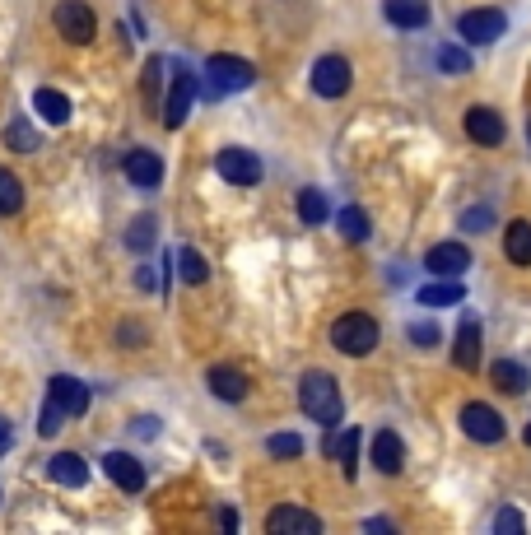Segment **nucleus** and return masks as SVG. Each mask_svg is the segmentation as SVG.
<instances>
[{
	"mask_svg": "<svg viewBox=\"0 0 531 535\" xmlns=\"http://www.w3.org/2000/svg\"><path fill=\"white\" fill-rule=\"evenodd\" d=\"M299 405H303V415L313 419V424L322 428H341L345 419V401H341V387H336V377L331 373H303L299 382Z\"/></svg>",
	"mask_w": 531,
	"mask_h": 535,
	"instance_id": "1",
	"label": "nucleus"
},
{
	"mask_svg": "<svg viewBox=\"0 0 531 535\" xmlns=\"http://www.w3.org/2000/svg\"><path fill=\"white\" fill-rule=\"evenodd\" d=\"M331 345L350 354V359H364V354L378 349V321L368 312H345V317L331 321Z\"/></svg>",
	"mask_w": 531,
	"mask_h": 535,
	"instance_id": "2",
	"label": "nucleus"
},
{
	"mask_svg": "<svg viewBox=\"0 0 531 535\" xmlns=\"http://www.w3.org/2000/svg\"><path fill=\"white\" fill-rule=\"evenodd\" d=\"M252 80H257V70L247 66V61H238V56H210L205 61V94L210 98H224V94H243V89H252Z\"/></svg>",
	"mask_w": 531,
	"mask_h": 535,
	"instance_id": "3",
	"label": "nucleus"
},
{
	"mask_svg": "<svg viewBox=\"0 0 531 535\" xmlns=\"http://www.w3.org/2000/svg\"><path fill=\"white\" fill-rule=\"evenodd\" d=\"M308 84H313V94L317 98H345L350 94V84H354V70L345 56L327 52L322 61L313 66V75H308Z\"/></svg>",
	"mask_w": 531,
	"mask_h": 535,
	"instance_id": "4",
	"label": "nucleus"
},
{
	"mask_svg": "<svg viewBox=\"0 0 531 535\" xmlns=\"http://www.w3.org/2000/svg\"><path fill=\"white\" fill-rule=\"evenodd\" d=\"M457 424H462V433L471 442H504V415L494 410V405H485V401H471V405H462V415H457Z\"/></svg>",
	"mask_w": 531,
	"mask_h": 535,
	"instance_id": "5",
	"label": "nucleus"
},
{
	"mask_svg": "<svg viewBox=\"0 0 531 535\" xmlns=\"http://www.w3.org/2000/svg\"><path fill=\"white\" fill-rule=\"evenodd\" d=\"M508 28V19H504V10H466V14H457V38L462 42H471V47H485V42H494L499 33Z\"/></svg>",
	"mask_w": 531,
	"mask_h": 535,
	"instance_id": "6",
	"label": "nucleus"
},
{
	"mask_svg": "<svg viewBox=\"0 0 531 535\" xmlns=\"http://www.w3.org/2000/svg\"><path fill=\"white\" fill-rule=\"evenodd\" d=\"M215 168H219V177H224V182H233V187H257V182H261V159L252 154V149H238V145L219 149Z\"/></svg>",
	"mask_w": 531,
	"mask_h": 535,
	"instance_id": "7",
	"label": "nucleus"
},
{
	"mask_svg": "<svg viewBox=\"0 0 531 535\" xmlns=\"http://www.w3.org/2000/svg\"><path fill=\"white\" fill-rule=\"evenodd\" d=\"M56 33L66 42H94V33H98V19H94V10L84 5V0H61L56 5Z\"/></svg>",
	"mask_w": 531,
	"mask_h": 535,
	"instance_id": "8",
	"label": "nucleus"
},
{
	"mask_svg": "<svg viewBox=\"0 0 531 535\" xmlns=\"http://www.w3.org/2000/svg\"><path fill=\"white\" fill-rule=\"evenodd\" d=\"M191 103H196V75H191V70H177L173 84H168V103H164V126L168 131H177V126L187 121Z\"/></svg>",
	"mask_w": 531,
	"mask_h": 535,
	"instance_id": "9",
	"label": "nucleus"
},
{
	"mask_svg": "<svg viewBox=\"0 0 531 535\" xmlns=\"http://www.w3.org/2000/svg\"><path fill=\"white\" fill-rule=\"evenodd\" d=\"M424 266H429V275L457 280L462 270H471V247H466V242H438V247H429Z\"/></svg>",
	"mask_w": 531,
	"mask_h": 535,
	"instance_id": "10",
	"label": "nucleus"
},
{
	"mask_svg": "<svg viewBox=\"0 0 531 535\" xmlns=\"http://www.w3.org/2000/svg\"><path fill=\"white\" fill-rule=\"evenodd\" d=\"M47 401L61 405V415H66V419H80L84 410H89V387H84L80 377H52Z\"/></svg>",
	"mask_w": 531,
	"mask_h": 535,
	"instance_id": "11",
	"label": "nucleus"
},
{
	"mask_svg": "<svg viewBox=\"0 0 531 535\" xmlns=\"http://www.w3.org/2000/svg\"><path fill=\"white\" fill-rule=\"evenodd\" d=\"M462 126H466V135H471L476 145H504V135H508L504 117H499L494 107H471Z\"/></svg>",
	"mask_w": 531,
	"mask_h": 535,
	"instance_id": "12",
	"label": "nucleus"
},
{
	"mask_svg": "<svg viewBox=\"0 0 531 535\" xmlns=\"http://www.w3.org/2000/svg\"><path fill=\"white\" fill-rule=\"evenodd\" d=\"M103 470H108V480L117 484V489H126V494H140V489H145V466H140L131 452H108L103 456Z\"/></svg>",
	"mask_w": 531,
	"mask_h": 535,
	"instance_id": "13",
	"label": "nucleus"
},
{
	"mask_svg": "<svg viewBox=\"0 0 531 535\" xmlns=\"http://www.w3.org/2000/svg\"><path fill=\"white\" fill-rule=\"evenodd\" d=\"M266 531L271 535H317L322 531V517L317 512H303V508H275L266 517Z\"/></svg>",
	"mask_w": 531,
	"mask_h": 535,
	"instance_id": "14",
	"label": "nucleus"
},
{
	"mask_svg": "<svg viewBox=\"0 0 531 535\" xmlns=\"http://www.w3.org/2000/svg\"><path fill=\"white\" fill-rule=\"evenodd\" d=\"M373 466H378L382 475H401V466H406V442L396 438L392 428H378V433H373Z\"/></svg>",
	"mask_w": 531,
	"mask_h": 535,
	"instance_id": "15",
	"label": "nucleus"
},
{
	"mask_svg": "<svg viewBox=\"0 0 531 535\" xmlns=\"http://www.w3.org/2000/svg\"><path fill=\"white\" fill-rule=\"evenodd\" d=\"M126 177L145 191L159 187V182H164V159H159L154 149H131V154H126Z\"/></svg>",
	"mask_w": 531,
	"mask_h": 535,
	"instance_id": "16",
	"label": "nucleus"
},
{
	"mask_svg": "<svg viewBox=\"0 0 531 535\" xmlns=\"http://www.w3.org/2000/svg\"><path fill=\"white\" fill-rule=\"evenodd\" d=\"M452 363L462 368V373H476L480 368V321L466 317L457 326V349H452Z\"/></svg>",
	"mask_w": 531,
	"mask_h": 535,
	"instance_id": "17",
	"label": "nucleus"
},
{
	"mask_svg": "<svg viewBox=\"0 0 531 535\" xmlns=\"http://www.w3.org/2000/svg\"><path fill=\"white\" fill-rule=\"evenodd\" d=\"M205 382H210V391H215L219 401H229V405H238L247 396V377L238 373V368H229V363H215Z\"/></svg>",
	"mask_w": 531,
	"mask_h": 535,
	"instance_id": "18",
	"label": "nucleus"
},
{
	"mask_svg": "<svg viewBox=\"0 0 531 535\" xmlns=\"http://www.w3.org/2000/svg\"><path fill=\"white\" fill-rule=\"evenodd\" d=\"M382 14L396 28H424L429 24V0H382Z\"/></svg>",
	"mask_w": 531,
	"mask_h": 535,
	"instance_id": "19",
	"label": "nucleus"
},
{
	"mask_svg": "<svg viewBox=\"0 0 531 535\" xmlns=\"http://www.w3.org/2000/svg\"><path fill=\"white\" fill-rule=\"evenodd\" d=\"M47 475H52L56 484H66V489H80V484L89 480V466H84L80 452H56L52 466H47Z\"/></svg>",
	"mask_w": 531,
	"mask_h": 535,
	"instance_id": "20",
	"label": "nucleus"
},
{
	"mask_svg": "<svg viewBox=\"0 0 531 535\" xmlns=\"http://www.w3.org/2000/svg\"><path fill=\"white\" fill-rule=\"evenodd\" d=\"M327 456H336L341 461V470L354 480V466H359V428H341L336 438H327Z\"/></svg>",
	"mask_w": 531,
	"mask_h": 535,
	"instance_id": "21",
	"label": "nucleus"
},
{
	"mask_svg": "<svg viewBox=\"0 0 531 535\" xmlns=\"http://www.w3.org/2000/svg\"><path fill=\"white\" fill-rule=\"evenodd\" d=\"M490 377H494V387L508 391V396H522V391L531 387V373L522 368V363H513V359H499L490 368Z\"/></svg>",
	"mask_w": 531,
	"mask_h": 535,
	"instance_id": "22",
	"label": "nucleus"
},
{
	"mask_svg": "<svg viewBox=\"0 0 531 535\" xmlns=\"http://www.w3.org/2000/svg\"><path fill=\"white\" fill-rule=\"evenodd\" d=\"M415 298H420V308H457L466 298V289L457 280H438V284H424Z\"/></svg>",
	"mask_w": 531,
	"mask_h": 535,
	"instance_id": "23",
	"label": "nucleus"
},
{
	"mask_svg": "<svg viewBox=\"0 0 531 535\" xmlns=\"http://www.w3.org/2000/svg\"><path fill=\"white\" fill-rule=\"evenodd\" d=\"M504 252L513 266H531V224L527 219H513L504 233Z\"/></svg>",
	"mask_w": 531,
	"mask_h": 535,
	"instance_id": "24",
	"label": "nucleus"
},
{
	"mask_svg": "<svg viewBox=\"0 0 531 535\" xmlns=\"http://www.w3.org/2000/svg\"><path fill=\"white\" fill-rule=\"evenodd\" d=\"M33 107H38V117L47 121V126H66L70 121V98L56 94V89H38V94H33Z\"/></svg>",
	"mask_w": 531,
	"mask_h": 535,
	"instance_id": "25",
	"label": "nucleus"
},
{
	"mask_svg": "<svg viewBox=\"0 0 531 535\" xmlns=\"http://www.w3.org/2000/svg\"><path fill=\"white\" fill-rule=\"evenodd\" d=\"M336 224H341V238L345 242H368V238H373V224H368V214L359 210V205H345V210L336 214Z\"/></svg>",
	"mask_w": 531,
	"mask_h": 535,
	"instance_id": "26",
	"label": "nucleus"
},
{
	"mask_svg": "<svg viewBox=\"0 0 531 535\" xmlns=\"http://www.w3.org/2000/svg\"><path fill=\"white\" fill-rule=\"evenodd\" d=\"M299 219L308 228H317V224H327L331 219V205H327V196L322 191H313V187H303L299 191Z\"/></svg>",
	"mask_w": 531,
	"mask_h": 535,
	"instance_id": "27",
	"label": "nucleus"
},
{
	"mask_svg": "<svg viewBox=\"0 0 531 535\" xmlns=\"http://www.w3.org/2000/svg\"><path fill=\"white\" fill-rule=\"evenodd\" d=\"M5 145H10L14 154H33V149L42 145V135L28 126V117H14L10 126H5Z\"/></svg>",
	"mask_w": 531,
	"mask_h": 535,
	"instance_id": "28",
	"label": "nucleus"
},
{
	"mask_svg": "<svg viewBox=\"0 0 531 535\" xmlns=\"http://www.w3.org/2000/svg\"><path fill=\"white\" fill-rule=\"evenodd\" d=\"M177 275H182V284H205L210 280V266H205V256L196 247H182L177 252Z\"/></svg>",
	"mask_w": 531,
	"mask_h": 535,
	"instance_id": "29",
	"label": "nucleus"
},
{
	"mask_svg": "<svg viewBox=\"0 0 531 535\" xmlns=\"http://www.w3.org/2000/svg\"><path fill=\"white\" fill-rule=\"evenodd\" d=\"M154 233H159V219H154V214H140V219H131V228H126V247H131V252H150Z\"/></svg>",
	"mask_w": 531,
	"mask_h": 535,
	"instance_id": "30",
	"label": "nucleus"
},
{
	"mask_svg": "<svg viewBox=\"0 0 531 535\" xmlns=\"http://www.w3.org/2000/svg\"><path fill=\"white\" fill-rule=\"evenodd\" d=\"M19 205H24V182L0 168V214H14Z\"/></svg>",
	"mask_w": 531,
	"mask_h": 535,
	"instance_id": "31",
	"label": "nucleus"
},
{
	"mask_svg": "<svg viewBox=\"0 0 531 535\" xmlns=\"http://www.w3.org/2000/svg\"><path fill=\"white\" fill-rule=\"evenodd\" d=\"M266 452L280 456V461H294V456H303V438L299 433H271V438H266Z\"/></svg>",
	"mask_w": 531,
	"mask_h": 535,
	"instance_id": "32",
	"label": "nucleus"
},
{
	"mask_svg": "<svg viewBox=\"0 0 531 535\" xmlns=\"http://www.w3.org/2000/svg\"><path fill=\"white\" fill-rule=\"evenodd\" d=\"M438 70H448V75H466L471 70V56L462 47H438Z\"/></svg>",
	"mask_w": 531,
	"mask_h": 535,
	"instance_id": "33",
	"label": "nucleus"
},
{
	"mask_svg": "<svg viewBox=\"0 0 531 535\" xmlns=\"http://www.w3.org/2000/svg\"><path fill=\"white\" fill-rule=\"evenodd\" d=\"M159 75H164V61H150L145 66V80H140V89H145V103H159Z\"/></svg>",
	"mask_w": 531,
	"mask_h": 535,
	"instance_id": "34",
	"label": "nucleus"
},
{
	"mask_svg": "<svg viewBox=\"0 0 531 535\" xmlns=\"http://www.w3.org/2000/svg\"><path fill=\"white\" fill-rule=\"evenodd\" d=\"M490 224H494L490 205H476V210H466V214H462V228H466V233H480V228H490Z\"/></svg>",
	"mask_w": 531,
	"mask_h": 535,
	"instance_id": "35",
	"label": "nucleus"
},
{
	"mask_svg": "<svg viewBox=\"0 0 531 535\" xmlns=\"http://www.w3.org/2000/svg\"><path fill=\"white\" fill-rule=\"evenodd\" d=\"M410 340H415V345H438V326L434 321H415V326H410Z\"/></svg>",
	"mask_w": 531,
	"mask_h": 535,
	"instance_id": "36",
	"label": "nucleus"
},
{
	"mask_svg": "<svg viewBox=\"0 0 531 535\" xmlns=\"http://www.w3.org/2000/svg\"><path fill=\"white\" fill-rule=\"evenodd\" d=\"M522 526L527 522H522L518 512H499V517H494V531H522Z\"/></svg>",
	"mask_w": 531,
	"mask_h": 535,
	"instance_id": "37",
	"label": "nucleus"
},
{
	"mask_svg": "<svg viewBox=\"0 0 531 535\" xmlns=\"http://www.w3.org/2000/svg\"><path fill=\"white\" fill-rule=\"evenodd\" d=\"M154 433H159V419H136V438H154Z\"/></svg>",
	"mask_w": 531,
	"mask_h": 535,
	"instance_id": "38",
	"label": "nucleus"
},
{
	"mask_svg": "<svg viewBox=\"0 0 531 535\" xmlns=\"http://www.w3.org/2000/svg\"><path fill=\"white\" fill-rule=\"evenodd\" d=\"M136 289H154V270H150V266H140V270H136Z\"/></svg>",
	"mask_w": 531,
	"mask_h": 535,
	"instance_id": "39",
	"label": "nucleus"
},
{
	"mask_svg": "<svg viewBox=\"0 0 531 535\" xmlns=\"http://www.w3.org/2000/svg\"><path fill=\"white\" fill-rule=\"evenodd\" d=\"M364 526H368V531H387V535L396 531V522H387V517H373V522H364Z\"/></svg>",
	"mask_w": 531,
	"mask_h": 535,
	"instance_id": "40",
	"label": "nucleus"
},
{
	"mask_svg": "<svg viewBox=\"0 0 531 535\" xmlns=\"http://www.w3.org/2000/svg\"><path fill=\"white\" fill-rule=\"evenodd\" d=\"M219 522H224V531H238V512L224 508V512H219Z\"/></svg>",
	"mask_w": 531,
	"mask_h": 535,
	"instance_id": "41",
	"label": "nucleus"
},
{
	"mask_svg": "<svg viewBox=\"0 0 531 535\" xmlns=\"http://www.w3.org/2000/svg\"><path fill=\"white\" fill-rule=\"evenodd\" d=\"M5 442H10V419L0 415V447H5Z\"/></svg>",
	"mask_w": 531,
	"mask_h": 535,
	"instance_id": "42",
	"label": "nucleus"
},
{
	"mask_svg": "<svg viewBox=\"0 0 531 535\" xmlns=\"http://www.w3.org/2000/svg\"><path fill=\"white\" fill-rule=\"evenodd\" d=\"M522 438H527V447H531V424H527V433H522Z\"/></svg>",
	"mask_w": 531,
	"mask_h": 535,
	"instance_id": "43",
	"label": "nucleus"
},
{
	"mask_svg": "<svg viewBox=\"0 0 531 535\" xmlns=\"http://www.w3.org/2000/svg\"><path fill=\"white\" fill-rule=\"evenodd\" d=\"M527 140H531V121H527Z\"/></svg>",
	"mask_w": 531,
	"mask_h": 535,
	"instance_id": "44",
	"label": "nucleus"
}]
</instances>
